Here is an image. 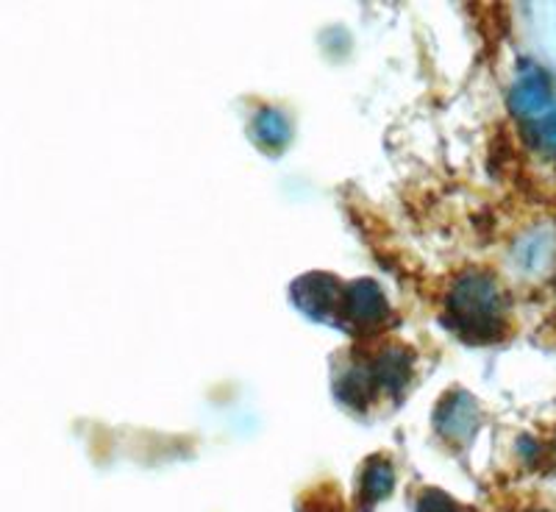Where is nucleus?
Wrapping results in <instances>:
<instances>
[{"label":"nucleus","mask_w":556,"mask_h":512,"mask_svg":"<svg viewBox=\"0 0 556 512\" xmlns=\"http://www.w3.org/2000/svg\"><path fill=\"white\" fill-rule=\"evenodd\" d=\"M506 298L484 271L462 273L445 298V326L473 346H490L506 335Z\"/></svg>","instance_id":"f257e3e1"},{"label":"nucleus","mask_w":556,"mask_h":512,"mask_svg":"<svg viewBox=\"0 0 556 512\" xmlns=\"http://www.w3.org/2000/svg\"><path fill=\"white\" fill-rule=\"evenodd\" d=\"M412 365H415V357L409 348L392 342L376 351L374 357L342 367L334 382L337 399L351 410H367L370 401L401 396L412 379Z\"/></svg>","instance_id":"f03ea898"},{"label":"nucleus","mask_w":556,"mask_h":512,"mask_svg":"<svg viewBox=\"0 0 556 512\" xmlns=\"http://www.w3.org/2000/svg\"><path fill=\"white\" fill-rule=\"evenodd\" d=\"M509 107L523 126L531 148H538L545 157H556V98L548 76L538 64H520L509 92Z\"/></svg>","instance_id":"7ed1b4c3"},{"label":"nucleus","mask_w":556,"mask_h":512,"mask_svg":"<svg viewBox=\"0 0 556 512\" xmlns=\"http://www.w3.org/2000/svg\"><path fill=\"white\" fill-rule=\"evenodd\" d=\"M390 317L387 296L374 278H354L342 285L340 312H337V326L351 335H374Z\"/></svg>","instance_id":"20e7f679"},{"label":"nucleus","mask_w":556,"mask_h":512,"mask_svg":"<svg viewBox=\"0 0 556 512\" xmlns=\"http://www.w3.org/2000/svg\"><path fill=\"white\" fill-rule=\"evenodd\" d=\"M481 426V410L479 401L465 390L445 392L443 401L434 410V429L443 437L445 444L462 449L476 437Z\"/></svg>","instance_id":"39448f33"},{"label":"nucleus","mask_w":556,"mask_h":512,"mask_svg":"<svg viewBox=\"0 0 556 512\" xmlns=\"http://www.w3.org/2000/svg\"><path fill=\"white\" fill-rule=\"evenodd\" d=\"M292 304L317 323H334L340 312L342 282L331 273H306L298 276L290 287Z\"/></svg>","instance_id":"423d86ee"},{"label":"nucleus","mask_w":556,"mask_h":512,"mask_svg":"<svg viewBox=\"0 0 556 512\" xmlns=\"http://www.w3.org/2000/svg\"><path fill=\"white\" fill-rule=\"evenodd\" d=\"M251 134L256 139V146L267 153H281L292 139V126L287 121V114L276 107H262L253 114Z\"/></svg>","instance_id":"0eeeda50"},{"label":"nucleus","mask_w":556,"mask_h":512,"mask_svg":"<svg viewBox=\"0 0 556 512\" xmlns=\"http://www.w3.org/2000/svg\"><path fill=\"white\" fill-rule=\"evenodd\" d=\"M392 485H395V471H392L390 460L384 457H374L362 469L359 476V501H365L367 507L379 504L384 496H390Z\"/></svg>","instance_id":"6e6552de"},{"label":"nucleus","mask_w":556,"mask_h":512,"mask_svg":"<svg viewBox=\"0 0 556 512\" xmlns=\"http://www.w3.org/2000/svg\"><path fill=\"white\" fill-rule=\"evenodd\" d=\"M415 512H465L462 510V504L456 499H451L448 494H443V490H424L420 494V499H417L415 504Z\"/></svg>","instance_id":"1a4fd4ad"},{"label":"nucleus","mask_w":556,"mask_h":512,"mask_svg":"<svg viewBox=\"0 0 556 512\" xmlns=\"http://www.w3.org/2000/svg\"><path fill=\"white\" fill-rule=\"evenodd\" d=\"M304 512H334V510H331V507H326V504H320V501H317V504H312L309 510H304Z\"/></svg>","instance_id":"9d476101"}]
</instances>
